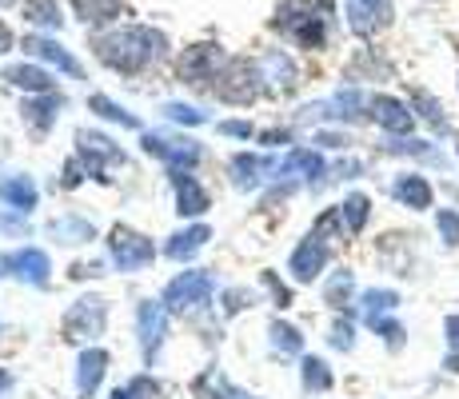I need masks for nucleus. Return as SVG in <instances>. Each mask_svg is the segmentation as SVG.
<instances>
[{"instance_id": "f257e3e1", "label": "nucleus", "mask_w": 459, "mask_h": 399, "mask_svg": "<svg viewBox=\"0 0 459 399\" xmlns=\"http://www.w3.org/2000/svg\"><path fill=\"white\" fill-rule=\"evenodd\" d=\"M92 48L117 73H140V68H148L152 60L164 56L168 40H164V32H152L144 24H125V29H112L104 37H96Z\"/></svg>"}, {"instance_id": "f03ea898", "label": "nucleus", "mask_w": 459, "mask_h": 399, "mask_svg": "<svg viewBox=\"0 0 459 399\" xmlns=\"http://www.w3.org/2000/svg\"><path fill=\"white\" fill-rule=\"evenodd\" d=\"M272 24H276L288 40H296L299 48H324V37H328L320 8H312L307 0H288V4H280Z\"/></svg>"}, {"instance_id": "7ed1b4c3", "label": "nucleus", "mask_w": 459, "mask_h": 399, "mask_svg": "<svg viewBox=\"0 0 459 399\" xmlns=\"http://www.w3.org/2000/svg\"><path fill=\"white\" fill-rule=\"evenodd\" d=\"M212 299V276L208 272H184L164 288V308L168 312H192V308Z\"/></svg>"}, {"instance_id": "20e7f679", "label": "nucleus", "mask_w": 459, "mask_h": 399, "mask_svg": "<svg viewBox=\"0 0 459 399\" xmlns=\"http://www.w3.org/2000/svg\"><path fill=\"white\" fill-rule=\"evenodd\" d=\"M108 252H112V264H117L120 272H136V268H144V264H152L156 247H152V239L132 232V228H112Z\"/></svg>"}, {"instance_id": "39448f33", "label": "nucleus", "mask_w": 459, "mask_h": 399, "mask_svg": "<svg viewBox=\"0 0 459 399\" xmlns=\"http://www.w3.org/2000/svg\"><path fill=\"white\" fill-rule=\"evenodd\" d=\"M144 152L164 160L172 172H192V164L200 160L196 140H180V136H160V132H144Z\"/></svg>"}, {"instance_id": "423d86ee", "label": "nucleus", "mask_w": 459, "mask_h": 399, "mask_svg": "<svg viewBox=\"0 0 459 399\" xmlns=\"http://www.w3.org/2000/svg\"><path fill=\"white\" fill-rule=\"evenodd\" d=\"M343 16L356 37H376L392 24V0H343Z\"/></svg>"}, {"instance_id": "0eeeda50", "label": "nucleus", "mask_w": 459, "mask_h": 399, "mask_svg": "<svg viewBox=\"0 0 459 399\" xmlns=\"http://www.w3.org/2000/svg\"><path fill=\"white\" fill-rule=\"evenodd\" d=\"M260 68L248 65V60H232L228 65V73L220 76V84H216V92H220V100H228V104H248L255 92H260Z\"/></svg>"}, {"instance_id": "6e6552de", "label": "nucleus", "mask_w": 459, "mask_h": 399, "mask_svg": "<svg viewBox=\"0 0 459 399\" xmlns=\"http://www.w3.org/2000/svg\"><path fill=\"white\" fill-rule=\"evenodd\" d=\"M368 117L384 132H392V136H408V132L416 128V112L403 100H395V96H372V100H368Z\"/></svg>"}, {"instance_id": "1a4fd4ad", "label": "nucleus", "mask_w": 459, "mask_h": 399, "mask_svg": "<svg viewBox=\"0 0 459 399\" xmlns=\"http://www.w3.org/2000/svg\"><path fill=\"white\" fill-rule=\"evenodd\" d=\"M328 239L324 236H307V239H299V247L292 252V264H288V268H292V276L299 280V283H312L316 276H320L324 268H328Z\"/></svg>"}, {"instance_id": "9d476101", "label": "nucleus", "mask_w": 459, "mask_h": 399, "mask_svg": "<svg viewBox=\"0 0 459 399\" xmlns=\"http://www.w3.org/2000/svg\"><path fill=\"white\" fill-rule=\"evenodd\" d=\"M136 327H140V351H144V360L152 363L156 351H160V343H164V332H168V308L152 304V299H148V304H140Z\"/></svg>"}, {"instance_id": "9b49d317", "label": "nucleus", "mask_w": 459, "mask_h": 399, "mask_svg": "<svg viewBox=\"0 0 459 399\" xmlns=\"http://www.w3.org/2000/svg\"><path fill=\"white\" fill-rule=\"evenodd\" d=\"M104 316H108L104 299H81L65 319V335L68 340H96L104 332Z\"/></svg>"}, {"instance_id": "f8f14e48", "label": "nucleus", "mask_w": 459, "mask_h": 399, "mask_svg": "<svg viewBox=\"0 0 459 399\" xmlns=\"http://www.w3.org/2000/svg\"><path fill=\"white\" fill-rule=\"evenodd\" d=\"M220 65H224V52L212 48V44H196L192 52H184L180 76L200 88V84H208V80H220Z\"/></svg>"}, {"instance_id": "ddd939ff", "label": "nucleus", "mask_w": 459, "mask_h": 399, "mask_svg": "<svg viewBox=\"0 0 459 399\" xmlns=\"http://www.w3.org/2000/svg\"><path fill=\"white\" fill-rule=\"evenodd\" d=\"M4 268H13V276H21V280H29V283H37V288H44V283H48L52 264H48V256H44L40 247H24V252L0 256V272H4Z\"/></svg>"}, {"instance_id": "4468645a", "label": "nucleus", "mask_w": 459, "mask_h": 399, "mask_svg": "<svg viewBox=\"0 0 459 399\" xmlns=\"http://www.w3.org/2000/svg\"><path fill=\"white\" fill-rule=\"evenodd\" d=\"M76 144H81V168H84V176H100L104 164L120 160V148L112 144L108 136H100V132H81V136H76Z\"/></svg>"}, {"instance_id": "2eb2a0df", "label": "nucleus", "mask_w": 459, "mask_h": 399, "mask_svg": "<svg viewBox=\"0 0 459 399\" xmlns=\"http://www.w3.org/2000/svg\"><path fill=\"white\" fill-rule=\"evenodd\" d=\"M392 196L403 204V208H411V212H428L431 208V200H436V188L428 184V176H420V172H403L400 180L392 184Z\"/></svg>"}, {"instance_id": "dca6fc26", "label": "nucleus", "mask_w": 459, "mask_h": 399, "mask_svg": "<svg viewBox=\"0 0 459 399\" xmlns=\"http://www.w3.org/2000/svg\"><path fill=\"white\" fill-rule=\"evenodd\" d=\"M255 68H260V80H268L272 88H292V84H296V65H292V56H288V52H280V48L264 52Z\"/></svg>"}, {"instance_id": "f3484780", "label": "nucleus", "mask_w": 459, "mask_h": 399, "mask_svg": "<svg viewBox=\"0 0 459 399\" xmlns=\"http://www.w3.org/2000/svg\"><path fill=\"white\" fill-rule=\"evenodd\" d=\"M276 172L280 176H304V180H320L324 176V156L307 152V148H292V152L276 164Z\"/></svg>"}, {"instance_id": "a211bd4d", "label": "nucleus", "mask_w": 459, "mask_h": 399, "mask_svg": "<svg viewBox=\"0 0 459 399\" xmlns=\"http://www.w3.org/2000/svg\"><path fill=\"white\" fill-rule=\"evenodd\" d=\"M24 52H29V56H37V60H48V65H56L60 73H68V76H81V65H76V60L68 56V52L60 48L56 40L29 37V40H24Z\"/></svg>"}, {"instance_id": "6ab92c4d", "label": "nucleus", "mask_w": 459, "mask_h": 399, "mask_svg": "<svg viewBox=\"0 0 459 399\" xmlns=\"http://www.w3.org/2000/svg\"><path fill=\"white\" fill-rule=\"evenodd\" d=\"M176 212H180V216H200V212H208V192L200 188L188 172H176Z\"/></svg>"}, {"instance_id": "aec40b11", "label": "nucleus", "mask_w": 459, "mask_h": 399, "mask_svg": "<svg viewBox=\"0 0 459 399\" xmlns=\"http://www.w3.org/2000/svg\"><path fill=\"white\" fill-rule=\"evenodd\" d=\"M104 368H108V356H104L100 348H88L81 356V363H76V392L92 395L96 387H100V379H104Z\"/></svg>"}, {"instance_id": "412c9836", "label": "nucleus", "mask_w": 459, "mask_h": 399, "mask_svg": "<svg viewBox=\"0 0 459 399\" xmlns=\"http://www.w3.org/2000/svg\"><path fill=\"white\" fill-rule=\"evenodd\" d=\"M0 200H8L16 212L37 208V184L29 176H0Z\"/></svg>"}, {"instance_id": "4be33fe9", "label": "nucleus", "mask_w": 459, "mask_h": 399, "mask_svg": "<svg viewBox=\"0 0 459 399\" xmlns=\"http://www.w3.org/2000/svg\"><path fill=\"white\" fill-rule=\"evenodd\" d=\"M208 236H212V232H208L204 224H196V228H184V232H176L172 239H168V247H164V252L172 256V260H192V256H196L200 247L208 244Z\"/></svg>"}, {"instance_id": "5701e85b", "label": "nucleus", "mask_w": 459, "mask_h": 399, "mask_svg": "<svg viewBox=\"0 0 459 399\" xmlns=\"http://www.w3.org/2000/svg\"><path fill=\"white\" fill-rule=\"evenodd\" d=\"M4 80H8L13 88H24V92H44V96L52 92V76L44 73V68H32V65H13V68H4Z\"/></svg>"}, {"instance_id": "b1692460", "label": "nucleus", "mask_w": 459, "mask_h": 399, "mask_svg": "<svg viewBox=\"0 0 459 399\" xmlns=\"http://www.w3.org/2000/svg\"><path fill=\"white\" fill-rule=\"evenodd\" d=\"M73 4L84 24H108L125 13V0H73Z\"/></svg>"}, {"instance_id": "393cba45", "label": "nucleus", "mask_w": 459, "mask_h": 399, "mask_svg": "<svg viewBox=\"0 0 459 399\" xmlns=\"http://www.w3.org/2000/svg\"><path fill=\"white\" fill-rule=\"evenodd\" d=\"M340 216H343L348 236H359L364 232V224H368V216H372V200H368L364 192H351V196L340 204Z\"/></svg>"}, {"instance_id": "a878e982", "label": "nucleus", "mask_w": 459, "mask_h": 399, "mask_svg": "<svg viewBox=\"0 0 459 399\" xmlns=\"http://www.w3.org/2000/svg\"><path fill=\"white\" fill-rule=\"evenodd\" d=\"M395 308H400V296H395L392 288H372V291H364V319L372 324V319L379 316H392Z\"/></svg>"}, {"instance_id": "bb28decb", "label": "nucleus", "mask_w": 459, "mask_h": 399, "mask_svg": "<svg viewBox=\"0 0 459 399\" xmlns=\"http://www.w3.org/2000/svg\"><path fill=\"white\" fill-rule=\"evenodd\" d=\"M268 168V160H260V156H236L232 160V180H236V188H255L260 184V172Z\"/></svg>"}, {"instance_id": "cd10ccee", "label": "nucleus", "mask_w": 459, "mask_h": 399, "mask_svg": "<svg viewBox=\"0 0 459 399\" xmlns=\"http://www.w3.org/2000/svg\"><path fill=\"white\" fill-rule=\"evenodd\" d=\"M24 16L40 29H60V4L56 0H24Z\"/></svg>"}, {"instance_id": "c85d7f7f", "label": "nucleus", "mask_w": 459, "mask_h": 399, "mask_svg": "<svg viewBox=\"0 0 459 399\" xmlns=\"http://www.w3.org/2000/svg\"><path fill=\"white\" fill-rule=\"evenodd\" d=\"M304 387L307 392H328L332 387V368L320 356H304Z\"/></svg>"}, {"instance_id": "c756f323", "label": "nucleus", "mask_w": 459, "mask_h": 399, "mask_svg": "<svg viewBox=\"0 0 459 399\" xmlns=\"http://www.w3.org/2000/svg\"><path fill=\"white\" fill-rule=\"evenodd\" d=\"M60 104H65L60 96H48V100H32V104H24V117L32 120V128H37V132H44L52 120H56V108H60Z\"/></svg>"}, {"instance_id": "7c9ffc66", "label": "nucleus", "mask_w": 459, "mask_h": 399, "mask_svg": "<svg viewBox=\"0 0 459 399\" xmlns=\"http://www.w3.org/2000/svg\"><path fill=\"white\" fill-rule=\"evenodd\" d=\"M351 291H356L351 272H335V276L328 280V288H324V299H328L332 308H343V304H351Z\"/></svg>"}, {"instance_id": "2f4dec72", "label": "nucleus", "mask_w": 459, "mask_h": 399, "mask_svg": "<svg viewBox=\"0 0 459 399\" xmlns=\"http://www.w3.org/2000/svg\"><path fill=\"white\" fill-rule=\"evenodd\" d=\"M52 236L60 244H81V239H92V224H84V220H52Z\"/></svg>"}, {"instance_id": "473e14b6", "label": "nucleus", "mask_w": 459, "mask_h": 399, "mask_svg": "<svg viewBox=\"0 0 459 399\" xmlns=\"http://www.w3.org/2000/svg\"><path fill=\"white\" fill-rule=\"evenodd\" d=\"M88 108L100 112L104 120H117V124H125V128H136V117H132L128 108H120V104H112L108 96H92V100H88Z\"/></svg>"}, {"instance_id": "72a5a7b5", "label": "nucleus", "mask_w": 459, "mask_h": 399, "mask_svg": "<svg viewBox=\"0 0 459 399\" xmlns=\"http://www.w3.org/2000/svg\"><path fill=\"white\" fill-rule=\"evenodd\" d=\"M268 332H272V343H276L280 351H288V356H296V351L304 348V335H299L292 324H280V319H276V324H272Z\"/></svg>"}, {"instance_id": "f704fd0d", "label": "nucleus", "mask_w": 459, "mask_h": 399, "mask_svg": "<svg viewBox=\"0 0 459 399\" xmlns=\"http://www.w3.org/2000/svg\"><path fill=\"white\" fill-rule=\"evenodd\" d=\"M416 108H420V117L431 124L436 132H447V120H444V108H439V100L431 92H416Z\"/></svg>"}, {"instance_id": "c9c22d12", "label": "nucleus", "mask_w": 459, "mask_h": 399, "mask_svg": "<svg viewBox=\"0 0 459 399\" xmlns=\"http://www.w3.org/2000/svg\"><path fill=\"white\" fill-rule=\"evenodd\" d=\"M436 228H439V236H444L447 247H459V212L455 208H439Z\"/></svg>"}, {"instance_id": "e433bc0d", "label": "nucleus", "mask_w": 459, "mask_h": 399, "mask_svg": "<svg viewBox=\"0 0 459 399\" xmlns=\"http://www.w3.org/2000/svg\"><path fill=\"white\" fill-rule=\"evenodd\" d=\"M387 152L395 156H423V160H436V148L428 140H400V144H387Z\"/></svg>"}, {"instance_id": "4c0bfd02", "label": "nucleus", "mask_w": 459, "mask_h": 399, "mask_svg": "<svg viewBox=\"0 0 459 399\" xmlns=\"http://www.w3.org/2000/svg\"><path fill=\"white\" fill-rule=\"evenodd\" d=\"M328 340H332V348H340V351H351V348H356V327H351L348 319H335Z\"/></svg>"}, {"instance_id": "58836bf2", "label": "nucleus", "mask_w": 459, "mask_h": 399, "mask_svg": "<svg viewBox=\"0 0 459 399\" xmlns=\"http://www.w3.org/2000/svg\"><path fill=\"white\" fill-rule=\"evenodd\" d=\"M200 384H204V387H212V399H255V395H244L240 387L224 384V379H220V376H212V371H208L204 379H200Z\"/></svg>"}, {"instance_id": "ea45409f", "label": "nucleus", "mask_w": 459, "mask_h": 399, "mask_svg": "<svg viewBox=\"0 0 459 399\" xmlns=\"http://www.w3.org/2000/svg\"><path fill=\"white\" fill-rule=\"evenodd\" d=\"M368 327H372V332H379V335H384V340L392 343V348H400V343H403V327L395 324L392 316H379V319H372V324H368Z\"/></svg>"}, {"instance_id": "a19ab883", "label": "nucleus", "mask_w": 459, "mask_h": 399, "mask_svg": "<svg viewBox=\"0 0 459 399\" xmlns=\"http://www.w3.org/2000/svg\"><path fill=\"white\" fill-rule=\"evenodd\" d=\"M164 112H168V120H176V124H204L208 120L204 112L188 108V104H164Z\"/></svg>"}, {"instance_id": "79ce46f5", "label": "nucleus", "mask_w": 459, "mask_h": 399, "mask_svg": "<svg viewBox=\"0 0 459 399\" xmlns=\"http://www.w3.org/2000/svg\"><path fill=\"white\" fill-rule=\"evenodd\" d=\"M264 283H268V288H272V296H276V304H280V308H288V304H292V291H288L284 283H280L276 276H272V272H264Z\"/></svg>"}, {"instance_id": "37998d69", "label": "nucleus", "mask_w": 459, "mask_h": 399, "mask_svg": "<svg viewBox=\"0 0 459 399\" xmlns=\"http://www.w3.org/2000/svg\"><path fill=\"white\" fill-rule=\"evenodd\" d=\"M148 392V379H132L128 387H117V392H112V399H140Z\"/></svg>"}, {"instance_id": "c03bdc74", "label": "nucleus", "mask_w": 459, "mask_h": 399, "mask_svg": "<svg viewBox=\"0 0 459 399\" xmlns=\"http://www.w3.org/2000/svg\"><path fill=\"white\" fill-rule=\"evenodd\" d=\"M220 132H224V136L252 140V124H244V120H224V124H220Z\"/></svg>"}, {"instance_id": "a18cd8bd", "label": "nucleus", "mask_w": 459, "mask_h": 399, "mask_svg": "<svg viewBox=\"0 0 459 399\" xmlns=\"http://www.w3.org/2000/svg\"><path fill=\"white\" fill-rule=\"evenodd\" d=\"M444 335H447V348L459 351V316H447L444 319Z\"/></svg>"}, {"instance_id": "49530a36", "label": "nucleus", "mask_w": 459, "mask_h": 399, "mask_svg": "<svg viewBox=\"0 0 459 399\" xmlns=\"http://www.w3.org/2000/svg\"><path fill=\"white\" fill-rule=\"evenodd\" d=\"M244 299H248V296H244V291H228V312H240V308H244Z\"/></svg>"}, {"instance_id": "de8ad7c7", "label": "nucleus", "mask_w": 459, "mask_h": 399, "mask_svg": "<svg viewBox=\"0 0 459 399\" xmlns=\"http://www.w3.org/2000/svg\"><path fill=\"white\" fill-rule=\"evenodd\" d=\"M8 48H13V32H8L4 24H0V52H8Z\"/></svg>"}, {"instance_id": "09e8293b", "label": "nucleus", "mask_w": 459, "mask_h": 399, "mask_svg": "<svg viewBox=\"0 0 459 399\" xmlns=\"http://www.w3.org/2000/svg\"><path fill=\"white\" fill-rule=\"evenodd\" d=\"M0 4H8V0H0Z\"/></svg>"}, {"instance_id": "8fccbe9b", "label": "nucleus", "mask_w": 459, "mask_h": 399, "mask_svg": "<svg viewBox=\"0 0 459 399\" xmlns=\"http://www.w3.org/2000/svg\"><path fill=\"white\" fill-rule=\"evenodd\" d=\"M455 140H459V136H455ZM455 148H459V144H455Z\"/></svg>"}]
</instances>
